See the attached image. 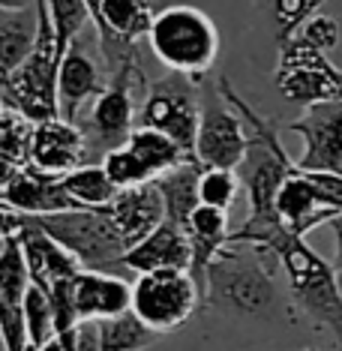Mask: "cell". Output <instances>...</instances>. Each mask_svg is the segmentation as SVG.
<instances>
[{
	"label": "cell",
	"mask_w": 342,
	"mask_h": 351,
	"mask_svg": "<svg viewBox=\"0 0 342 351\" xmlns=\"http://www.w3.org/2000/svg\"><path fill=\"white\" fill-rule=\"evenodd\" d=\"M217 90H219V97L243 117L246 135H249L246 156H243L241 169H237L241 186L246 189V198H249V217H246L241 228L232 231V241L228 243L261 250L273 234L285 231L280 226V219H276L273 202H276V193H280L282 180L289 178L297 165H294V159L289 156V150L282 147L280 135H276V126L265 121V117L234 90L228 78H219Z\"/></svg>",
	"instance_id": "6da1fadb"
},
{
	"label": "cell",
	"mask_w": 342,
	"mask_h": 351,
	"mask_svg": "<svg viewBox=\"0 0 342 351\" xmlns=\"http://www.w3.org/2000/svg\"><path fill=\"white\" fill-rule=\"evenodd\" d=\"M204 303L237 318H273L282 294L267 265V252L228 243L208 270Z\"/></svg>",
	"instance_id": "7a4b0ae2"
},
{
	"label": "cell",
	"mask_w": 342,
	"mask_h": 351,
	"mask_svg": "<svg viewBox=\"0 0 342 351\" xmlns=\"http://www.w3.org/2000/svg\"><path fill=\"white\" fill-rule=\"evenodd\" d=\"M261 252L273 255L276 265H282L291 300L300 313L313 318L315 327H328L342 351V289L333 265L306 243V237H294L289 231L273 234Z\"/></svg>",
	"instance_id": "3957f363"
},
{
	"label": "cell",
	"mask_w": 342,
	"mask_h": 351,
	"mask_svg": "<svg viewBox=\"0 0 342 351\" xmlns=\"http://www.w3.org/2000/svg\"><path fill=\"white\" fill-rule=\"evenodd\" d=\"M147 45L171 75H184L198 84L219 58V30L198 6L174 3L154 15Z\"/></svg>",
	"instance_id": "277c9868"
},
{
	"label": "cell",
	"mask_w": 342,
	"mask_h": 351,
	"mask_svg": "<svg viewBox=\"0 0 342 351\" xmlns=\"http://www.w3.org/2000/svg\"><path fill=\"white\" fill-rule=\"evenodd\" d=\"M34 222L39 231L60 243L73 258L82 265V270H102V274H114L121 267V258L126 255V246L117 234L114 222L102 210H84V207H73V210L49 213V217H25Z\"/></svg>",
	"instance_id": "5b68a950"
},
{
	"label": "cell",
	"mask_w": 342,
	"mask_h": 351,
	"mask_svg": "<svg viewBox=\"0 0 342 351\" xmlns=\"http://www.w3.org/2000/svg\"><path fill=\"white\" fill-rule=\"evenodd\" d=\"M201 303V291L189 270H156L135 276L130 313L159 337L184 327Z\"/></svg>",
	"instance_id": "8992f818"
},
{
	"label": "cell",
	"mask_w": 342,
	"mask_h": 351,
	"mask_svg": "<svg viewBox=\"0 0 342 351\" xmlns=\"http://www.w3.org/2000/svg\"><path fill=\"white\" fill-rule=\"evenodd\" d=\"M87 12L108 75L138 63V43L147 39L156 15L154 0H87Z\"/></svg>",
	"instance_id": "52a82bcc"
},
{
	"label": "cell",
	"mask_w": 342,
	"mask_h": 351,
	"mask_svg": "<svg viewBox=\"0 0 342 351\" xmlns=\"http://www.w3.org/2000/svg\"><path fill=\"white\" fill-rule=\"evenodd\" d=\"M198 121H201V97H198L195 82H189L184 75H169L145 90L138 126L169 135L189 159L195 150Z\"/></svg>",
	"instance_id": "ba28073f"
},
{
	"label": "cell",
	"mask_w": 342,
	"mask_h": 351,
	"mask_svg": "<svg viewBox=\"0 0 342 351\" xmlns=\"http://www.w3.org/2000/svg\"><path fill=\"white\" fill-rule=\"evenodd\" d=\"M276 87L289 102L318 106V102L342 99V69L333 66L328 54L315 51L304 36L280 43V66Z\"/></svg>",
	"instance_id": "9c48e42d"
},
{
	"label": "cell",
	"mask_w": 342,
	"mask_h": 351,
	"mask_svg": "<svg viewBox=\"0 0 342 351\" xmlns=\"http://www.w3.org/2000/svg\"><path fill=\"white\" fill-rule=\"evenodd\" d=\"M145 84V69L141 63H130V66L117 69L108 78L106 90L93 99L90 117H87V130L84 141H87V154H102L108 150L123 147L130 141V135L135 130V87Z\"/></svg>",
	"instance_id": "30bf717a"
},
{
	"label": "cell",
	"mask_w": 342,
	"mask_h": 351,
	"mask_svg": "<svg viewBox=\"0 0 342 351\" xmlns=\"http://www.w3.org/2000/svg\"><path fill=\"white\" fill-rule=\"evenodd\" d=\"M3 108L19 111L30 123L54 121L58 114V58L54 43H39L36 51L10 78L0 82Z\"/></svg>",
	"instance_id": "8fae6325"
},
{
	"label": "cell",
	"mask_w": 342,
	"mask_h": 351,
	"mask_svg": "<svg viewBox=\"0 0 342 351\" xmlns=\"http://www.w3.org/2000/svg\"><path fill=\"white\" fill-rule=\"evenodd\" d=\"M246 123L237 111L219 97L213 102H201V121H198L193 159L201 169H225L237 171L246 156Z\"/></svg>",
	"instance_id": "7c38bea8"
},
{
	"label": "cell",
	"mask_w": 342,
	"mask_h": 351,
	"mask_svg": "<svg viewBox=\"0 0 342 351\" xmlns=\"http://www.w3.org/2000/svg\"><path fill=\"white\" fill-rule=\"evenodd\" d=\"M289 130L304 141V150L294 159L300 171L342 178V99L309 106Z\"/></svg>",
	"instance_id": "4fadbf2b"
},
{
	"label": "cell",
	"mask_w": 342,
	"mask_h": 351,
	"mask_svg": "<svg viewBox=\"0 0 342 351\" xmlns=\"http://www.w3.org/2000/svg\"><path fill=\"white\" fill-rule=\"evenodd\" d=\"M30 289V274L25 265L19 234L0 246V348L27 351L25 330V294Z\"/></svg>",
	"instance_id": "5bb4252c"
},
{
	"label": "cell",
	"mask_w": 342,
	"mask_h": 351,
	"mask_svg": "<svg viewBox=\"0 0 342 351\" xmlns=\"http://www.w3.org/2000/svg\"><path fill=\"white\" fill-rule=\"evenodd\" d=\"M84 159H87V141H84L82 126L66 123L60 117L34 126L27 165H34L36 171L51 174V178H63V174L78 169Z\"/></svg>",
	"instance_id": "9a60e30c"
},
{
	"label": "cell",
	"mask_w": 342,
	"mask_h": 351,
	"mask_svg": "<svg viewBox=\"0 0 342 351\" xmlns=\"http://www.w3.org/2000/svg\"><path fill=\"white\" fill-rule=\"evenodd\" d=\"M273 210H276L280 226L294 237H306L313 228L324 226V222L330 226V222L339 217L337 210H330V207L324 204L315 180L300 169H294L289 178L282 180L280 193H276V202H273Z\"/></svg>",
	"instance_id": "2e32d148"
},
{
	"label": "cell",
	"mask_w": 342,
	"mask_h": 351,
	"mask_svg": "<svg viewBox=\"0 0 342 351\" xmlns=\"http://www.w3.org/2000/svg\"><path fill=\"white\" fill-rule=\"evenodd\" d=\"M73 303L78 324L82 322H108L121 318L132 306V285L117 274H102V270H82L73 279Z\"/></svg>",
	"instance_id": "e0dca14e"
},
{
	"label": "cell",
	"mask_w": 342,
	"mask_h": 351,
	"mask_svg": "<svg viewBox=\"0 0 342 351\" xmlns=\"http://www.w3.org/2000/svg\"><path fill=\"white\" fill-rule=\"evenodd\" d=\"M106 213L114 222L117 234L126 250H132L135 243H141L150 231H156L165 222V204L159 195L156 183H145L135 189H121L114 195V202L106 207Z\"/></svg>",
	"instance_id": "ac0fdd59"
},
{
	"label": "cell",
	"mask_w": 342,
	"mask_h": 351,
	"mask_svg": "<svg viewBox=\"0 0 342 351\" xmlns=\"http://www.w3.org/2000/svg\"><path fill=\"white\" fill-rule=\"evenodd\" d=\"M106 78L97 60L87 54L82 45H73L63 60L58 63V114L60 121L78 126V111L87 99H97L106 90Z\"/></svg>",
	"instance_id": "d6986e66"
},
{
	"label": "cell",
	"mask_w": 342,
	"mask_h": 351,
	"mask_svg": "<svg viewBox=\"0 0 342 351\" xmlns=\"http://www.w3.org/2000/svg\"><path fill=\"white\" fill-rule=\"evenodd\" d=\"M0 204L10 207L19 217H49V213L73 210V202L63 193L60 178L36 171L34 165H25L10 186L0 193Z\"/></svg>",
	"instance_id": "ffe728a7"
},
{
	"label": "cell",
	"mask_w": 342,
	"mask_h": 351,
	"mask_svg": "<svg viewBox=\"0 0 342 351\" xmlns=\"http://www.w3.org/2000/svg\"><path fill=\"white\" fill-rule=\"evenodd\" d=\"M186 241H189V276L195 279L198 291L204 300V289H208V270L217 261V255L225 250L232 241V228H228V213L225 210H213V207L198 204L195 213L189 217L184 226Z\"/></svg>",
	"instance_id": "44dd1931"
},
{
	"label": "cell",
	"mask_w": 342,
	"mask_h": 351,
	"mask_svg": "<svg viewBox=\"0 0 342 351\" xmlns=\"http://www.w3.org/2000/svg\"><path fill=\"white\" fill-rule=\"evenodd\" d=\"M19 243L25 252V265L30 274V282L42 291H51V285L75 279L82 274V265L63 250L60 243H54L45 231H39L34 222L25 219V226L19 231Z\"/></svg>",
	"instance_id": "7402d4cb"
},
{
	"label": "cell",
	"mask_w": 342,
	"mask_h": 351,
	"mask_svg": "<svg viewBox=\"0 0 342 351\" xmlns=\"http://www.w3.org/2000/svg\"><path fill=\"white\" fill-rule=\"evenodd\" d=\"M189 241L186 231L165 219L156 231H150L141 243L126 250L121 267L132 270L135 276L156 274V270H189Z\"/></svg>",
	"instance_id": "603a6c76"
},
{
	"label": "cell",
	"mask_w": 342,
	"mask_h": 351,
	"mask_svg": "<svg viewBox=\"0 0 342 351\" xmlns=\"http://www.w3.org/2000/svg\"><path fill=\"white\" fill-rule=\"evenodd\" d=\"M42 27L36 6L25 10H0V82L10 78L36 51Z\"/></svg>",
	"instance_id": "cb8c5ba5"
},
{
	"label": "cell",
	"mask_w": 342,
	"mask_h": 351,
	"mask_svg": "<svg viewBox=\"0 0 342 351\" xmlns=\"http://www.w3.org/2000/svg\"><path fill=\"white\" fill-rule=\"evenodd\" d=\"M198 178H201V165L195 159H186L184 165L154 180L165 204V219L180 228L186 226L198 207Z\"/></svg>",
	"instance_id": "d4e9b609"
},
{
	"label": "cell",
	"mask_w": 342,
	"mask_h": 351,
	"mask_svg": "<svg viewBox=\"0 0 342 351\" xmlns=\"http://www.w3.org/2000/svg\"><path fill=\"white\" fill-rule=\"evenodd\" d=\"M60 183L63 193L69 195V202L75 207H84V210H102L117 195V186L108 180L102 162H82L78 169L63 174Z\"/></svg>",
	"instance_id": "484cf974"
},
{
	"label": "cell",
	"mask_w": 342,
	"mask_h": 351,
	"mask_svg": "<svg viewBox=\"0 0 342 351\" xmlns=\"http://www.w3.org/2000/svg\"><path fill=\"white\" fill-rule=\"evenodd\" d=\"M126 147L141 159V165L150 171V178L154 180L162 178V174H169V171H174L178 165H184L189 159L184 150L169 138V135H162L156 130H147V126H135L130 141H126Z\"/></svg>",
	"instance_id": "4316f807"
},
{
	"label": "cell",
	"mask_w": 342,
	"mask_h": 351,
	"mask_svg": "<svg viewBox=\"0 0 342 351\" xmlns=\"http://www.w3.org/2000/svg\"><path fill=\"white\" fill-rule=\"evenodd\" d=\"M45 6H49L54 58L60 63L63 54L78 43L84 25L90 21V12H87V0H45Z\"/></svg>",
	"instance_id": "83f0119b"
},
{
	"label": "cell",
	"mask_w": 342,
	"mask_h": 351,
	"mask_svg": "<svg viewBox=\"0 0 342 351\" xmlns=\"http://www.w3.org/2000/svg\"><path fill=\"white\" fill-rule=\"evenodd\" d=\"M97 337L99 351H145L156 342V333L147 330L132 313L121 318H108V322H97Z\"/></svg>",
	"instance_id": "f1b7e54d"
},
{
	"label": "cell",
	"mask_w": 342,
	"mask_h": 351,
	"mask_svg": "<svg viewBox=\"0 0 342 351\" xmlns=\"http://www.w3.org/2000/svg\"><path fill=\"white\" fill-rule=\"evenodd\" d=\"M25 330H27V351H36V348L49 346L51 339H58L51 298H49V291L36 289L34 282H30V289L25 294Z\"/></svg>",
	"instance_id": "f546056e"
},
{
	"label": "cell",
	"mask_w": 342,
	"mask_h": 351,
	"mask_svg": "<svg viewBox=\"0 0 342 351\" xmlns=\"http://www.w3.org/2000/svg\"><path fill=\"white\" fill-rule=\"evenodd\" d=\"M237 193H241V178H237V171L201 169V178H198V204L228 213V207L237 202Z\"/></svg>",
	"instance_id": "4dcf8cb0"
},
{
	"label": "cell",
	"mask_w": 342,
	"mask_h": 351,
	"mask_svg": "<svg viewBox=\"0 0 342 351\" xmlns=\"http://www.w3.org/2000/svg\"><path fill=\"white\" fill-rule=\"evenodd\" d=\"M99 162H102V169H106L108 180L117 186V193H121V189H135V186H145V183H154L150 171L141 165V159L126 145L108 150Z\"/></svg>",
	"instance_id": "1f68e13d"
},
{
	"label": "cell",
	"mask_w": 342,
	"mask_h": 351,
	"mask_svg": "<svg viewBox=\"0 0 342 351\" xmlns=\"http://www.w3.org/2000/svg\"><path fill=\"white\" fill-rule=\"evenodd\" d=\"M30 135H34V123L25 121L19 111H12V108L0 111V154H6V156H12L15 162L27 165Z\"/></svg>",
	"instance_id": "d6a6232c"
},
{
	"label": "cell",
	"mask_w": 342,
	"mask_h": 351,
	"mask_svg": "<svg viewBox=\"0 0 342 351\" xmlns=\"http://www.w3.org/2000/svg\"><path fill=\"white\" fill-rule=\"evenodd\" d=\"M273 3V19L276 27H280V43L291 39V34L297 27H304L313 15H318L324 0H270Z\"/></svg>",
	"instance_id": "836d02e7"
},
{
	"label": "cell",
	"mask_w": 342,
	"mask_h": 351,
	"mask_svg": "<svg viewBox=\"0 0 342 351\" xmlns=\"http://www.w3.org/2000/svg\"><path fill=\"white\" fill-rule=\"evenodd\" d=\"M300 36H304L315 51L328 54V51H333L339 45V25L330 19V15L318 12V15H313V19L306 21L304 27H300Z\"/></svg>",
	"instance_id": "e575fe53"
},
{
	"label": "cell",
	"mask_w": 342,
	"mask_h": 351,
	"mask_svg": "<svg viewBox=\"0 0 342 351\" xmlns=\"http://www.w3.org/2000/svg\"><path fill=\"white\" fill-rule=\"evenodd\" d=\"M21 169H25V165H21V162H15L12 156L0 154V193H3V189H6V186H10V183L15 180V174H19Z\"/></svg>",
	"instance_id": "d590c367"
},
{
	"label": "cell",
	"mask_w": 342,
	"mask_h": 351,
	"mask_svg": "<svg viewBox=\"0 0 342 351\" xmlns=\"http://www.w3.org/2000/svg\"><path fill=\"white\" fill-rule=\"evenodd\" d=\"M330 228H333V241H337V258H333V270H337L339 289H342V213L330 222Z\"/></svg>",
	"instance_id": "8d00e7d4"
},
{
	"label": "cell",
	"mask_w": 342,
	"mask_h": 351,
	"mask_svg": "<svg viewBox=\"0 0 342 351\" xmlns=\"http://www.w3.org/2000/svg\"><path fill=\"white\" fill-rule=\"evenodd\" d=\"M34 6V0H0V10H25Z\"/></svg>",
	"instance_id": "74e56055"
},
{
	"label": "cell",
	"mask_w": 342,
	"mask_h": 351,
	"mask_svg": "<svg viewBox=\"0 0 342 351\" xmlns=\"http://www.w3.org/2000/svg\"><path fill=\"white\" fill-rule=\"evenodd\" d=\"M36 351H63V346H60V339H51L49 346H42V348H36Z\"/></svg>",
	"instance_id": "f35d334b"
},
{
	"label": "cell",
	"mask_w": 342,
	"mask_h": 351,
	"mask_svg": "<svg viewBox=\"0 0 342 351\" xmlns=\"http://www.w3.org/2000/svg\"><path fill=\"white\" fill-rule=\"evenodd\" d=\"M304 351H318V348H304Z\"/></svg>",
	"instance_id": "ab89813d"
}]
</instances>
